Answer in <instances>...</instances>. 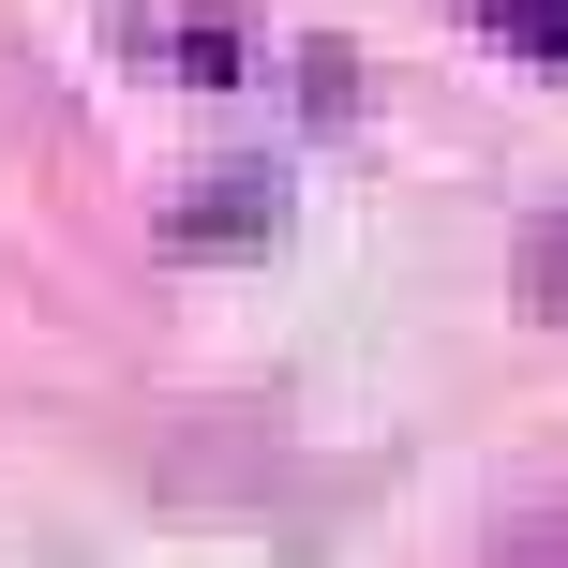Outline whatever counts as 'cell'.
<instances>
[{
	"label": "cell",
	"instance_id": "6da1fadb",
	"mask_svg": "<svg viewBox=\"0 0 568 568\" xmlns=\"http://www.w3.org/2000/svg\"><path fill=\"white\" fill-rule=\"evenodd\" d=\"M479 30L509 60H539V75H568V0H479Z\"/></svg>",
	"mask_w": 568,
	"mask_h": 568
}]
</instances>
